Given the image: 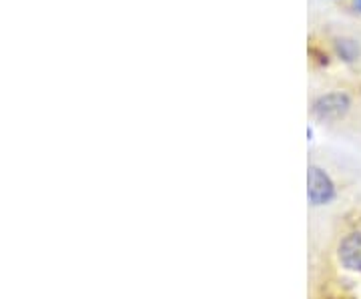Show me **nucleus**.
Listing matches in <instances>:
<instances>
[{"label":"nucleus","instance_id":"f257e3e1","mask_svg":"<svg viewBox=\"0 0 361 299\" xmlns=\"http://www.w3.org/2000/svg\"><path fill=\"white\" fill-rule=\"evenodd\" d=\"M355 109V97L345 89H327L310 99V115L323 127H341Z\"/></svg>","mask_w":361,"mask_h":299},{"label":"nucleus","instance_id":"f03ea898","mask_svg":"<svg viewBox=\"0 0 361 299\" xmlns=\"http://www.w3.org/2000/svg\"><path fill=\"white\" fill-rule=\"evenodd\" d=\"M341 195V187L323 163L311 159L307 165V201L311 209L329 207Z\"/></svg>","mask_w":361,"mask_h":299},{"label":"nucleus","instance_id":"7ed1b4c3","mask_svg":"<svg viewBox=\"0 0 361 299\" xmlns=\"http://www.w3.org/2000/svg\"><path fill=\"white\" fill-rule=\"evenodd\" d=\"M334 263L341 271L361 275V225L349 223L334 239Z\"/></svg>","mask_w":361,"mask_h":299},{"label":"nucleus","instance_id":"20e7f679","mask_svg":"<svg viewBox=\"0 0 361 299\" xmlns=\"http://www.w3.org/2000/svg\"><path fill=\"white\" fill-rule=\"evenodd\" d=\"M331 49H334V54L337 59L343 63H355L361 54L360 42L351 37H336L331 42Z\"/></svg>","mask_w":361,"mask_h":299},{"label":"nucleus","instance_id":"39448f33","mask_svg":"<svg viewBox=\"0 0 361 299\" xmlns=\"http://www.w3.org/2000/svg\"><path fill=\"white\" fill-rule=\"evenodd\" d=\"M353 6H355V11L361 14V0H353Z\"/></svg>","mask_w":361,"mask_h":299}]
</instances>
